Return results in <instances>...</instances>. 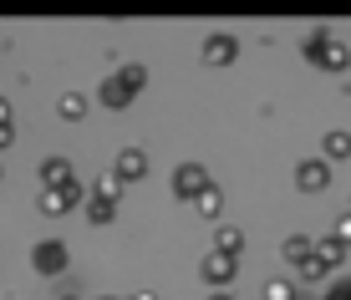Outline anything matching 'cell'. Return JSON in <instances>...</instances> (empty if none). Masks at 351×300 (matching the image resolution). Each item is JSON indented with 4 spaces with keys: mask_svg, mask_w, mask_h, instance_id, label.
Returning <instances> with one entry per match:
<instances>
[{
    "mask_svg": "<svg viewBox=\"0 0 351 300\" xmlns=\"http://www.w3.org/2000/svg\"><path fill=\"white\" fill-rule=\"evenodd\" d=\"M143 82H148V66H123V71H112V77L102 82V92H97V97H102V107H117V112H123V107L138 97L143 92Z\"/></svg>",
    "mask_w": 351,
    "mask_h": 300,
    "instance_id": "obj_1",
    "label": "cell"
},
{
    "mask_svg": "<svg viewBox=\"0 0 351 300\" xmlns=\"http://www.w3.org/2000/svg\"><path fill=\"white\" fill-rule=\"evenodd\" d=\"M306 56L311 62H321L326 71H346V62H351V51L341 41H336L326 26H316V31H306Z\"/></svg>",
    "mask_w": 351,
    "mask_h": 300,
    "instance_id": "obj_2",
    "label": "cell"
},
{
    "mask_svg": "<svg viewBox=\"0 0 351 300\" xmlns=\"http://www.w3.org/2000/svg\"><path fill=\"white\" fill-rule=\"evenodd\" d=\"M209 173H204V163H178L173 168V194L178 199H193V203H199L204 194H209Z\"/></svg>",
    "mask_w": 351,
    "mask_h": 300,
    "instance_id": "obj_3",
    "label": "cell"
},
{
    "mask_svg": "<svg viewBox=\"0 0 351 300\" xmlns=\"http://www.w3.org/2000/svg\"><path fill=\"white\" fill-rule=\"evenodd\" d=\"M31 265L41 270V275H62V270L71 265V255H66L62 239H41V245L31 249Z\"/></svg>",
    "mask_w": 351,
    "mask_h": 300,
    "instance_id": "obj_4",
    "label": "cell"
},
{
    "mask_svg": "<svg viewBox=\"0 0 351 300\" xmlns=\"http://www.w3.org/2000/svg\"><path fill=\"white\" fill-rule=\"evenodd\" d=\"M326 184H331V158H306L295 168V188H306V194H316Z\"/></svg>",
    "mask_w": 351,
    "mask_h": 300,
    "instance_id": "obj_5",
    "label": "cell"
},
{
    "mask_svg": "<svg viewBox=\"0 0 351 300\" xmlns=\"http://www.w3.org/2000/svg\"><path fill=\"white\" fill-rule=\"evenodd\" d=\"M71 203H87V199H82V184H66V188H41V209H46V214H66Z\"/></svg>",
    "mask_w": 351,
    "mask_h": 300,
    "instance_id": "obj_6",
    "label": "cell"
},
{
    "mask_svg": "<svg viewBox=\"0 0 351 300\" xmlns=\"http://www.w3.org/2000/svg\"><path fill=\"white\" fill-rule=\"evenodd\" d=\"M234 51H239V41L229 31H219V36L204 41V62H209V66H229V62H234Z\"/></svg>",
    "mask_w": 351,
    "mask_h": 300,
    "instance_id": "obj_7",
    "label": "cell"
},
{
    "mask_svg": "<svg viewBox=\"0 0 351 300\" xmlns=\"http://www.w3.org/2000/svg\"><path fill=\"white\" fill-rule=\"evenodd\" d=\"M117 178H123V184H138L143 173H148V153H138V148H123L117 153V168H112Z\"/></svg>",
    "mask_w": 351,
    "mask_h": 300,
    "instance_id": "obj_8",
    "label": "cell"
},
{
    "mask_svg": "<svg viewBox=\"0 0 351 300\" xmlns=\"http://www.w3.org/2000/svg\"><path fill=\"white\" fill-rule=\"evenodd\" d=\"M204 280H209V285H229V280H234V255H219V249L204 255Z\"/></svg>",
    "mask_w": 351,
    "mask_h": 300,
    "instance_id": "obj_9",
    "label": "cell"
},
{
    "mask_svg": "<svg viewBox=\"0 0 351 300\" xmlns=\"http://www.w3.org/2000/svg\"><path fill=\"white\" fill-rule=\"evenodd\" d=\"M66 184H77V178H71V163L66 158H46L41 163V188H66Z\"/></svg>",
    "mask_w": 351,
    "mask_h": 300,
    "instance_id": "obj_10",
    "label": "cell"
},
{
    "mask_svg": "<svg viewBox=\"0 0 351 300\" xmlns=\"http://www.w3.org/2000/svg\"><path fill=\"white\" fill-rule=\"evenodd\" d=\"M311 255H316V245H311L306 234H290V239H285V260H290V265H295V270L306 265Z\"/></svg>",
    "mask_w": 351,
    "mask_h": 300,
    "instance_id": "obj_11",
    "label": "cell"
},
{
    "mask_svg": "<svg viewBox=\"0 0 351 300\" xmlns=\"http://www.w3.org/2000/svg\"><path fill=\"white\" fill-rule=\"evenodd\" d=\"M214 245H219V255H234V260H239V249H245V234H239V229H229V224H219Z\"/></svg>",
    "mask_w": 351,
    "mask_h": 300,
    "instance_id": "obj_12",
    "label": "cell"
},
{
    "mask_svg": "<svg viewBox=\"0 0 351 300\" xmlns=\"http://www.w3.org/2000/svg\"><path fill=\"white\" fill-rule=\"evenodd\" d=\"M326 158H351V133H326Z\"/></svg>",
    "mask_w": 351,
    "mask_h": 300,
    "instance_id": "obj_13",
    "label": "cell"
},
{
    "mask_svg": "<svg viewBox=\"0 0 351 300\" xmlns=\"http://www.w3.org/2000/svg\"><path fill=\"white\" fill-rule=\"evenodd\" d=\"M316 255L326 260V265H341V255H346V245H341V239H336V234H326V239H321V245H316Z\"/></svg>",
    "mask_w": 351,
    "mask_h": 300,
    "instance_id": "obj_14",
    "label": "cell"
},
{
    "mask_svg": "<svg viewBox=\"0 0 351 300\" xmlns=\"http://www.w3.org/2000/svg\"><path fill=\"white\" fill-rule=\"evenodd\" d=\"M82 112H87V97H82V92H66V97H62V117H66V123H77Z\"/></svg>",
    "mask_w": 351,
    "mask_h": 300,
    "instance_id": "obj_15",
    "label": "cell"
},
{
    "mask_svg": "<svg viewBox=\"0 0 351 300\" xmlns=\"http://www.w3.org/2000/svg\"><path fill=\"white\" fill-rule=\"evenodd\" d=\"M87 219H92V224H107V219H112V203L92 194V199H87Z\"/></svg>",
    "mask_w": 351,
    "mask_h": 300,
    "instance_id": "obj_16",
    "label": "cell"
},
{
    "mask_svg": "<svg viewBox=\"0 0 351 300\" xmlns=\"http://www.w3.org/2000/svg\"><path fill=\"white\" fill-rule=\"evenodd\" d=\"M300 280H306V285H316V280H326V260H321V255H311L306 265H300Z\"/></svg>",
    "mask_w": 351,
    "mask_h": 300,
    "instance_id": "obj_17",
    "label": "cell"
},
{
    "mask_svg": "<svg viewBox=\"0 0 351 300\" xmlns=\"http://www.w3.org/2000/svg\"><path fill=\"white\" fill-rule=\"evenodd\" d=\"M117 194H123V178H117V173H107V178H97V199H107V203H112Z\"/></svg>",
    "mask_w": 351,
    "mask_h": 300,
    "instance_id": "obj_18",
    "label": "cell"
},
{
    "mask_svg": "<svg viewBox=\"0 0 351 300\" xmlns=\"http://www.w3.org/2000/svg\"><path fill=\"white\" fill-rule=\"evenodd\" d=\"M265 300H295V285L290 280H270L265 285Z\"/></svg>",
    "mask_w": 351,
    "mask_h": 300,
    "instance_id": "obj_19",
    "label": "cell"
},
{
    "mask_svg": "<svg viewBox=\"0 0 351 300\" xmlns=\"http://www.w3.org/2000/svg\"><path fill=\"white\" fill-rule=\"evenodd\" d=\"M219 203H224V194H219V188H209V194L199 199V214H219Z\"/></svg>",
    "mask_w": 351,
    "mask_h": 300,
    "instance_id": "obj_20",
    "label": "cell"
},
{
    "mask_svg": "<svg viewBox=\"0 0 351 300\" xmlns=\"http://www.w3.org/2000/svg\"><path fill=\"white\" fill-rule=\"evenodd\" d=\"M321 300H351V280H336V285H331V290H326Z\"/></svg>",
    "mask_w": 351,
    "mask_h": 300,
    "instance_id": "obj_21",
    "label": "cell"
},
{
    "mask_svg": "<svg viewBox=\"0 0 351 300\" xmlns=\"http://www.w3.org/2000/svg\"><path fill=\"white\" fill-rule=\"evenodd\" d=\"M336 239H341V245H351V214H346L341 224H336Z\"/></svg>",
    "mask_w": 351,
    "mask_h": 300,
    "instance_id": "obj_22",
    "label": "cell"
},
{
    "mask_svg": "<svg viewBox=\"0 0 351 300\" xmlns=\"http://www.w3.org/2000/svg\"><path fill=\"white\" fill-rule=\"evenodd\" d=\"M0 127H10V102L0 97Z\"/></svg>",
    "mask_w": 351,
    "mask_h": 300,
    "instance_id": "obj_23",
    "label": "cell"
},
{
    "mask_svg": "<svg viewBox=\"0 0 351 300\" xmlns=\"http://www.w3.org/2000/svg\"><path fill=\"white\" fill-rule=\"evenodd\" d=\"M10 138H16V133H10V127H0V148H10Z\"/></svg>",
    "mask_w": 351,
    "mask_h": 300,
    "instance_id": "obj_24",
    "label": "cell"
},
{
    "mask_svg": "<svg viewBox=\"0 0 351 300\" xmlns=\"http://www.w3.org/2000/svg\"><path fill=\"white\" fill-rule=\"evenodd\" d=\"M209 300H229V295H209Z\"/></svg>",
    "mask_w": 351,
    "mask_h": 300,
    "instance_id": "obj_25",
    "label": "cell"
},
{
    "mask_svg": "<svg viewBox=\"0 0 351 300\" xmlns=\"http://www.w3.org/2000/svg\"><path fill=\"white\" fill-rule=\"evenodd\" d=\"M102 300H112V295H102Z\"/></svg>",
    "mask_w": 351,
    "mask_h": 300,
    "instance_id": "obj_26",
    "label": "cell"
},
{
    "mask_svg": "<svg viewBox=\"0 0 351 300\" xmlns=\"http://www.w3.org/2000/svg\"><path fill=\"white\" fill-rule=\"evenodd\" d=\"M66 300H77V295H66Z\"/></svg>",
    "mask_w": 351,
    "mask_h": 300,
    "instance_id": "obj_27",
    "label": "cell"
}]
</instances>
